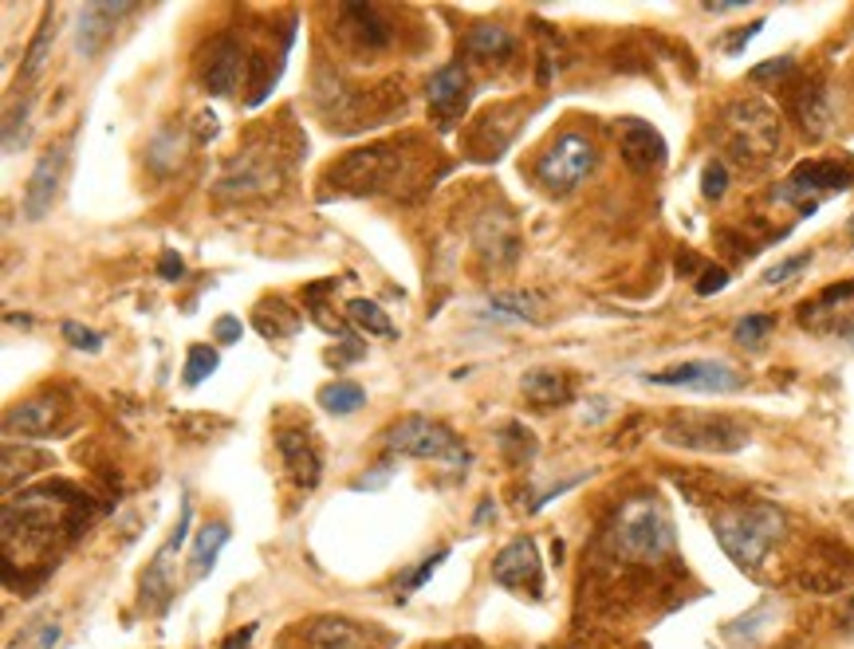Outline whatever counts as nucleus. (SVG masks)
<instances>
[{
    "label": "nucleus",
    "instance_id": "nucleus-1",
    "mask_svg": "<svg viewBox=\"0 0 854 649\" xmlns=\"http://www.w3.org/2000/svg\"><path fill=\"white\" fill-rule=\"evenodd\" d=\"M713 535L740 571H756L783 535V512L768 500L729 508V512H720L713 520Z\"/></svg>",
    "mask_w": 854,
    "mask_h": 649
},
{
    "label": "nucleus",
    "instance_id": "nucleus-2",
    "mask_svg": "<svg viewBox=\"0 0 854 649\" xmlns=\"http://www.w3.org/2000/svg\"><path fill=\"white\" fill-rule=\"evenodd\" d=\"M611 551L630 563H657L674 551V523L654 497H634L611 520Z\"/></svg>",
    "mask_w": 854,
    "mask_h": 649
},
{
    "label": "nucleus",
    "instance_id": "nucleus-3",
    "mask_svg": "<svg viewBox=\"0 0 854 649\" xmlns=\"http://www.w3.org/2000/svg\"><path fill=\"white\" fill-rule=\"evenodd\" d=\"M63 497H72V488L44 485L4 500V547L12 551L17 540L20 547H44L60 528H67L75 500H63Z\"/></svg>",
    "mask_w": 854,
    "mask_h": 649
},
{
    "label": "nucleus",
    "instance_id": "nucleus-4",
    "mask_svg": "<svg viewBox=\"0 0 854 649\" xmlns=\"http://www.w3.org/2000/svg\"><path fill=\"white\" fill-rule=\"evenodd\" d=\"M725 142L740 162H768L780 150V115L765 99H740L725 110Z\"/></svg>",
    "mask_w": 854,
    "mask_h": 649
},
{
    "label": "nucleus",
    "instance_id": "nucleus-5",
    "mask_svg": "<svg viewBox=\"0 0 854 649\" xmlns=\"http://www.w3.org/2000/svg\"><path fill=\"white\" fill-rule=\"evenodd\" d=\"M387 449L414 460H445V465H468V453L453 429L422 414L398 417L387 429Z\"/></svg>",
    "mask_w": 854,
    "mask_h": 649
},
{
    "label": "nucleus",
    "instance_id": "nucleus-6",
    "mask_svg": "<svg viewBox=\"0 0 854 649\" xmlns=\"http://www.w3.org/2000/svg\"><path fill=\"white\" fill-rule=\"evenodd\" d=\"M851 181H854V170L843 162H800L783 178L780 190H776V201H788L800 213H815L827 198L851 190Z\"/></svg>",
    "mask_w": 854,
    "mask_h": 649
},
{
    "label": "nucleus",
    "instance_id": "nucleus-7",
    "mask_svg": "<svg viewBox=\"0 0 854 649\" xmlns=\"http://www.w3.org/2000/svg\"><path fill=\"white\" fill-rule=\"evenodd\" d=\"M594 162H599V153L583 135H563L544 150V158L536 162V178H540L544 190L571 193L579 181L591 178Z\"/></svg>",
    "mask_w": 854,
    "mask_h": 649
},
{
    "label": "nucleus",
    "instance_id": "nucleus-8",
    "mask_svg": "<svg viewBox=\"0 0 854 649\" xmlns=\"http://www.w3.org/2000/svg\"><path fill=\"white\" fill-rule=\"evenodd\" d=\"M666 441L689 453H740L748 445V429L732 417H674L666 425Z\"/></svg>",
    "mask_w": 854,
    "mask_h": 649
},
{
    "label": "nucleus",
    "instance_id": "nucleus-9",
    "mask_svg": "<svg viewBox=\"0 0 854 649\" xmlns=\"http://www.w3.org/2000/svg\"><path fill=\"white\" fill-rule=\"evenodd\" d=\"M646 382L670 386V390H693V394H732V390L745 386V379H740L737 370L717 359H693V362H682V366L657 370V374H646Z\"/></svg>",
    "mask_w": 854,
    "mask_h": 649
},
{
    "label": "nucleus",
    "instance_id": "nucleus-10",
    "mask_svg": "<svg viewBox=\"0 0 854 649\" xmlns=\"http://www.w3.org/2000/svg\"><path fill=\"white\" fill-rule=\"evenodd\" d=\"M493 583L504 591H516V595L540 598L544 595V563L540 551L531 540H513L496 551L493 560Z\"/></svg>",
    "mask_w": 854,
    "mask_h": 649
},
{
    "label": "nucleus",
    "instance_id": "nucleus-11",
    "mask_svg": "<svg viewBox=\"0 0 854 649\" xmlns=\"http://www.w3.org/2000/svg\"><path fill=\"white\" fill-rule=\"evenodd\" d=\"M67 425V402L55 394L44 397H28L20 406H12L4 414V433L9 437H24V441H40V437H52Z\"/></svg>",
    "mask_w": 854,
    "mask_h": 649
},
{
    "label": "nucleus",
    "instance_id": "nucleus-12",
    "mask_svg": "<svg viewBox=\"0 0 854 649\" xmlns=\"http://www.w3.org/2000/svg\"><path fill=\"white\" fill-rule=\"evenodd\" d=\"M63 170H67V150L55 146L48 150L44 158L36 162L32 178H28V190H24V216L28 221H44L52 213L55 198H60V185H63Z\"/></svg>",
    "mask_w": 854,
    "mask_h": 649
},
{
    "label": "nucleus",
    "instance_id": "nucleus-13",
    "mask_svg": "<svg viewBox=\"0 0 854 649\" xmlns=\"http://www.w3.org/2000/svg\"><path fill=\"white\" fill-rule=\"evenodd\" d=\"M473 244L485 264L493 268H508V264L520 256V236H516V225L508 213H485L473 228Z\"/></svg>",
    "mask_w": 854,
    "mask_h": 649
},
{
    "label": "nucleus",
    "instance_id": "nucleus-14",
    "mask_svg": "<svg viewBox=\"0 0 854 649\" xmlns=\"http://www.w3.org/2000/svg\"><path fill=\"white\" fill-rule=\"evenodd\" d=\"M126 12H135V4H83L80 9V24H75V47H80L83 60H95V55L107 47V40L115 36L118 20Z\"/></svg>",
    "mask_w": 854,
    "mask_h": 649
},
{
    "label": "nucleus",
    "instance_id": "nucleus-15",
    "mask_svg": "<svg viewBox=\"0 0 854 649\" xmlns=\"http://www.w3.org/2000/svg\"><path fill=\"white\" fill-rule=\"evenodd\" d=\"M276 449L284 457V469L296 480L299 488H315L319 485V472H324V457L315 449V437L307 429H284L276 437Z\"/></svg>",
    "mask_w": 854,
    "mask_h": 649
},
{
    "label": "nucleus",
    "instance_id": "nucleus-16",
    "mask_svg": "<svg viewBox=\"0 0 854 649\" xmlns=\"http://www.w3.org/2000/svg\"><path fill=\"white\" fill-rule=\"evenodd\" d=\"M189 520H193V508H189V500L181 504V520L178 528H173V535L162 543V551L150 560V571L143 575V603L146 606H162L166 595H170V567H173V555H178V547L186 543V532H189Z\"/></svg>",
    "mask_w": 854,
    "mask_h": 649
},
{
    "label": "nucleus",
    "instance_id": "nucleus-17",
    "mask_svg": "<svg viewBox=\"0 0 854 649\" xmlns=\"http://www.w3.org/2000/svg\"><path fill=\"white\" fill-rule=\"evenodd\" d=\"M465 87H468V75H465V67L461 64H445L430 75L425 99H430L433 115H437L445 127H450L453 118H457V110L465 107Z\"/></svg>",
    "mask_w": 854,
    "mask_h": 649
},
{
    "label": "nucleus",
    "instance_id": "nucleus-18",
    "mask_svg": "<svg viewBox=\"0 0 854 649\" xmlns=\"http://www.w3.org/2000/svg\"><path fill=\"white\" fill-rule=\"evenodd\" d=\"M307 649H382L370 630L351 618H319L307 630Z\"/></svg>",
    "mask_w": 854,
    "mask_h": 649
},
{
    "label": "nucleus",
    "instance_id": "nucleus-19",
    "mask_svg": "<svg viewBox=\"0 0 854 649\" xmlns=\"http://www.w3.org/2000/svg\"><path fill=\"white\" fill-rule=\"evenodd\" d=\"M387 170H390V153L387 150H359V153H351L339 170H331V181L335 185H342V190L362 193V190L382 185V181H387Z\"/></svg>",
    "mask_w": 854,
    "mask_h": 649
},
{
    "label": "nucleus",
    "instance_id": "nucleus-20",
    "mask_svg": "<svg viewBox=\"0 0 854 649\" xmlns=\"http://www.w3.org/2000/svg\"><path fill=\"white\" fill-rule=\"evenodd\" d=\"M622 162L639 173L657 170L666 162V138L657 135L654 127H646V123H630L626 135H622Z\"/></svg>",
    "mask_w": 854,
    "mask_h": 649
},
{
    "label": "nucleus",
    "instance_id": "nucleus-21",
    "mask_svg": "<svg viewBox=\"0 0 854 649\" xmlns=\"http://www.w3.org/2000/svg\"><path fill=\"white\" fill-rule=\"evenodd\" d=\"M241 72H244V55L233 40H217L213 52H209V64H205V87L209 95H233L236 83H241Z\"/></svg>",
    "mask_w": 854,
    "mask_h": 649
},
{
    "label": "nucleus",
    "instance_id": "nucleus-22",
    "mask_svg": "<svg viewBox=\"0 0 854 649\" xmlns=\"http://www.w3.org/2000/svg\"><path fill=\"white\" fill-rule=\"evenodd\" d=\"M524 394H528L531 406L551 409V406H567L571 402V379L559 374V370H528L524 374Z\"/></svg>",
    "mask_w": 854,
    "mask_h": 649
},
{
    "label": "nucleus",
    "instance_id": "nucleus-23",
    "mask_svg": "<svg viewBox=\"0 0 854 649\" xmlns=\"http://www.w3.org/2000/svg\"><path fill=\"white\" fill-rule=\"evenodd\" d=\"M513 47H516L513 32L500 24H477L465 36V52L477 55V60H504V55H513Z\"/></svg>",
    "mask_w": 854,
    "mask_h": 649
},
{
    "label": "nucleus",
    "instance_id": "nucleus-24",
    "mask_svg": "<svg viewBox=\"0 0 854 649\" xmlns=\"http://www.w3.org/2000/svg\"><path fill=\"white\" fill-rule=\"evenodd\" d=\"M795 115H800L803 130H808L811 138H823L831 130V99H827V91H819V87H808L800 95V103H795Z\"/></svg>",
    "mask_w": 854,
    "mask_h": 649
},
{
    "label": "nucleus",
    "instance_id": "nucleus-25",
    "mask_svg": "<svg viewBox=\"0 0 854 649\" xmlns=\"http://www.w3.org/2000/svg\"><path fill=\"white\" fill-rule=\"evenodd\" d=\"M229 543V528L225 523H209V528H201L198 543H193V575H209V571L217 567V555L225 551Z\"/></svg>",
    "mask_w": 854,
    "mask_h": 649
},
{
    "label": "nucleus",
    "instance_id": "nucleus-26",
    "mask_svg": "<svg viewBox=\"0 0 854 649\" xmlns=\"http://www.w3.org/2000/svg\"><path fill=\"white\" fill-rule=\"evenodd\" d=\"M493 311L504 319H528V323H536L544 311V299L536 296V291H496L493 299Z\"/></svg>",
    "mask_w": 854,
    "mask_h": 649
},
{
    "label": "nucleus",
    "instance_id": "nucleus-27",
    "mask_svg": "<svg viewBox=\"0 0 854 649\" xmlns=\"http://www.w3.org/2000/svg\"><path fill=\"white\" fill-rule=\"evenodd\" d=\"M362 402H367V394H362L359 382H331V386L319 390V406H324L327 414L347 417V414H355Z\"/></svg>",
    "mask_w": 854,
    "mask_h": 649
},
{
    "label": "nucleus",
    "instance_id": "nucleus-28",
    "mask_svg": "<svg viewBox=\"0 0 854 649\" xmlns=\"http://www.w3.org/2000/svg\"><path fill=\"white\" fill-rule=\"evenodd\" d=\"M52 40H55V12L48 9L44 20L36 28V40L28 44V55H24V79H36L48 64V52H52Z\"/></svg>",
    "mask_w": 854,
    "mask_h": 649
},
{
    "label": "nucleus",
    "instance_id": "nucleus-29",
    "mask_svg": "<svg viewBox=\"0 0 854 649\" xmlns=\"http://www.w3.org/2000/svg\"><path fill=\"white\" fill-rule=\"evenodd\" d=\"M342 17L347 20H355L359 24V36L367 40V47H382V44H390V32H387V24H382V12H378V4H347L342 9Z\"/></svg>",
    "mask_w": 854,
    "mask_h": 649
},
{
    "label": "nucleus",
    "instance_id": "nucleus-30",
    "mask_svg": "<svg viewBox=\"0 0 854 649\" xmlns=\"http://www.w3.org/2000/svg\"><path fill=\"white\" fill-rule=\"evenodd\" d=\"M347 316H351V323L362 327L367 334H394V323H390V316L375 304V299H351V304H347Z\"/></svg>",
    "mask_w": 854,
    "mask_h": 649
},
{
    "label": "nucleus",
    "instance_id": "nucleus-31",
    "mask_svg": "<svg viewBox=\"0 0 854 649\" xmlns=\"http://www.w3.org/2000/svg\"><path fill=\"white\" fill-rule=\"evenodd\" d=\"M213 370H217V351H209V347H189V354H186V386H201V382H205Z\"/></svg>",
    "mask_w": 854,
    "mask_h": 649
},
{
    "label": "nucleus",
    "instance_id": "nucleus-32",
    "mask_svg": "<svg viewBox=\"0 0 854 649\" xmlns=\"http://www.w3.org/2000/svg\"><path fill=\"white\" fill-rule=\"evenodd\" d=\"M772 327H776L772 316H748V319H740V323H737V343L760 347V343H765V334L772 331Z\"/></svg>",
    "mask_w": 854,
    "mask_h": 649
},
{
    "label": "nucleus",
    "instance_id": "nucleus-33",
    "mask_svg": "<svg viewBox=\"0 0 854 649\" xmlns=\"http://www.w3.org/2000/svg\"><path fill=\"white\" fill-rule=\"evenodd\" d=\"M725 190H729V170H725V162H720V158H713V162L705 166V173H702V193L709 201H717V198H725Z\"/></svg>",
    "mask_w": 854,
    "mask_h": 649
},
{
    "label": "nucleus",
    "instance_id": "nucleus-34",
    "mask_svg": "<svg viewBox=\"0 0 854 649\" xmlns=\"http://www.w3.org/2000/svg\"><path fill=\"white\" fill-rule=\"evenodd\" d=\"M808 264H811L808 253L792 256V260H783V264H776V268H768V272H765V284H768V288H780V284H788L792 276H800V272L808 268Z\"/></svg>",
    "mask_w": 854,
    "mask_h": 649
},
{
    "label": "nucleus",
    "instance_id": "nucleus-35",
    "mask_svg": "<svg viewBox=\"0 0 854 649\" xmlns=\"http://www.w3.org/2000/svg\"><path fill=\"white\" fill-rule=\"evenodd\" d=\"M63 339H72L75 351H87V354H95L103 347V334L91 331V327H80V323H63Z\"/></svg>",
    "mask_w": 854,
    "mask_h": 649
},
{
    "label": "nucleus",
    "instance_id": "nucleus-36",
    "mask_svg": "<svg viewBox=\"0 0 854 649\" xmlns=\"http://www.w3.org/2000/svg\"><path fill=\"white\" fill-rule=\"evenodd\" d=\"M241 319L236 316H225V319H217V327H213V334H217V343H241Z\"/></svg>",
    "mask_w": 854,
    "mask_h": 649
},
{
    "label": "nucleus",
    "instance_id": "nucleus-37",
    "mask_svg": "<svg viewBox=\"0 0 854 649\" xmlns=\"http://www.w3.org/2000/svg\"><path fill=\"white\" fill-rule=\"evenodd\" d=\"M725 284H729V272H725V268H709L702 280H697V296H713V291H720Z\"/></svg>",
    "mask_w": 854,
    "mask_h": 649
},
{
    "label": "nucleus",
    "instance_id": "nucleus-38",
    "mask_svg": "<svg viewBox=\"0 0 854 649\" xmlns=\"http://www.w3.org/2000/svg\"><path fill=\"white\" fill-rule=\"evenodd\" d=\"M851 299H854V280H846V284H835V288H827L823 296L815 299V304L831 307V304H851Z\"/></svg>",
    "mask_w": 854,
    "mask_h": 649
},
{
    "label": "nucleus",
    "instance_id": "nucleus-39",
    "mask_svg": "<svg viewBox=\"0 0 854 649\" xmlns=\"http://www.w3.org/2000/svg\"><path fill=\"white\" fill-rule=\"evenodd\" d=\"M181 272H186V264H181V256L173 253V248H170V253H162V260H158V276H162V280H178Z\"/></svg>",
    "mask_w": 854,
    "mask_h": 649
},
{
    "label": "nucleus",
    "instance_id": "nucleus-40",
    "mask_svg": "<svg viewBox=\"0 0 854 649\" xmlns=\"http://www.w3.org/2000/svg\"><path fill=\"white\" fill-rule=\"evenodd\" d=\"M788 72H792V60H772V64L752 67V79L760 83V79H772V75H788Z\"/></svg>",
    "mask_w": 854,
    "mask_h": 649
},
{
    "label": "nucleus",
    "instance_id": "nucleus-41",
    "mask_svg": "<svg viewBox=\"0 0 854 649\" xmlns=\"http://www.w3.org/2000/svg\"><path fill=\"white\" fill-rule=\"evenodd\" d=\"M441 560H445V551H437V555H433V560H425L422 567H418L414 575H410V583H405V586H410V591H418V586H422L425 578H430L433 571H437V563H441Z\"/></svg>",
    "mask_w": 854,
    "mask_h": 649
},
{
    "label": "nucleus",
    "instance_id": "nucleus-42",
    "mask_svg": "<svg viewBox=\"0 0 854 649\" xmlns=\"http://www.w3.org/2000/svg\"><path fill=\"white\" fill-rule=\"evenodd\" d=\"M760 28H765V20H756V24H748V28H745V32H737V36H732V40H729V44H725V52H732V55H737V52H740V47H745V44H748V40H752V36H756V32H760Z\"/></svg>",
    "mask_w": 854,
    "mask_h": 649
},
{
    "label": "nucleus",
    "instance_id": "nucleus-43",
    "mask_svg": "<svg viewBox=\"0 0 854 649\" xmlns=\"http://www.w3.org/2000/svg\"><path fill=\"white\" fill-rule=\"evenodd\" d=\"M252 634H256V626H244V634H236V638L229 641L225 649H244V646H249V638H252Z\"/></svg>",
    "mask_w": 854,
    "mask_h": 649
},
{
    "label": "nucleus",
    "instance_id": "nucleus-44",
    "mask_svg": "<svg viewBox=\"0 0 854 649\" xmlns=\"http://www.w3.org/2000/svg\"><path fill=\"white\" fill-rule=\"evenodd\" d=\"M745 4H705V12H740Z\"/></svg>",
    "mask_w": 854,
    "mask_h": 649
},
{
    "label": "nucleus",
    "instance_id": "nucleus-45",
    "mask_svg": "<svg viewBox=\"0 0 854 649\" xmlns=\"http://www.w3.org/2000/svg\"><path fill=\"white\" fill-rule=\"evenodd\" d=\"M843 623H846V630H851V634H854V598H851V603H846V614H843Z\"/></svg>",
    "mask_w": 854,
    "mask_h": 649
},
{
    "label": "nucleus",
    "instance_id": "nucleus-46",
    "mask_svg": "<svg viewBox=\"0 0 854 649\" xmlns=\"http://www.w3.org/2000/svg\"><path fill=\"white\" fill-rule=\"evenodd\" d=\"M843 339H846V343L854 347V327H843Z\"/></svg>",
    "mask_w": 854,
    "mask_h": 649
}]
</instances>
